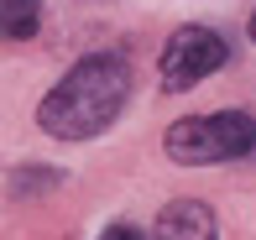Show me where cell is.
Listing matches in <instances>:
<instances>
[{
  "label": "cell",
  "mask_w": 256,
  "mask_h": 240,
  "mask_svg": "<svg viewBox=\"0 0 256 240\" xmlns=\"http://www.w3.org/2000/svg\"><path fill=\"white\" fill-rule=\"evenodd\" d=\"M126 99H131V63L120 52H89L42 99L37 120L52 141H89L126 110Z\"/></svg>",
  "instance_id": "1"
},
{
  "label": "cell",
  "mask_w": 256,
  "mask_h": 240,
  "mask_svg": "<svg viewBox=\"0 0 256 240\" xmlns=\"http://www.w3.org/2000/svg\"><path fill=\"white\" fill-rule=\"evenodd\" d=\"M168 157L183 167H209V162H236L256 146V120L246 110H214V115H188L172 120L168 131Z\"/></svg>",
  "instance_id": "2"
},
{
  "label": "cell",
  "mask_w": 256,
  "mask_h": 240,
  "mask_svg": "<svg viewBox=\"0 0 256 240\" xmlns=\"http://www.w3.org/2000/svg\"><path fill=\"white\" fill-rule=\"evenodd\" d=\"M225 58H230V42L220 37V31L178 26L168 37V47H162V58H157L162 89H168V94H183V89H194L199 78H209L214 68H225Z\"/></svg>",
  "instance_id": "3"
},
{
  "label": "cell",
  "mask_w": 256,
  "mask_h": 240,
  "mask_svg": "<svg viewBox=\"0 0 256 240\" xmlns=\"http://www.w3.org/2000/svg\"><path fill=\"white\" fill-rule=\"evenodd\" d=\"M146 240H214V214L199 199H172L157 214V230Z\"/></svg>",
  "instance_id": "4"
},
{
  "label": "cell",
  "mask_w": 256,
  "mask_h": 240,
  "mask_svg": "<svg viewBox=\"0 0 256 240\" xmlns=\"http://www.w3.org/2000/svg\"><path fill=\"white\" fill-rule=\"evenodd\" d=\"M42 26V0H0V42H26Z\"/></svg>",
  "instance_id": "5"
},
{
  "label": "cell",
  "mask_w": 256,
  "mask_h": 240,
  "mask_svg": "<svg viewBox=\"0 0 256 240\" xmlns=\"http://www.w3.org/2000/svg\"><path fill=\"white\" fill-rule=\"evenodd\" d=\"M100 240H146V235L136 230V225H110V230H104Z\"/></svg>",
  "instance_id": "6"
},
{
  "label": "cell",
  "mask_w": 256,
  "mask_h": 240,
  "mask_svg": "<svg viewBox=\"0 0 256 240\" xmlns=\"http://www.w3.org/2000/svg\"><path fill=\"white\" fill-rule=\"evenodd\" d=\"M251 37H256V10H251Z\"/></svg>",
  "instance_id": "7"
}]
</instances>
